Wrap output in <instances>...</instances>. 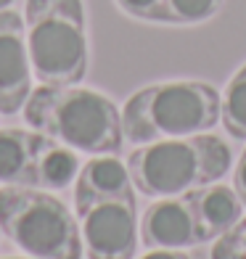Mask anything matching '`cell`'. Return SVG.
<instances>
[{
    "instance_id": "6da1fadb",
    "label": "cell",
    "mask_w": 246,
    "mask_h": 259,
    "mask_svg": "<svg viewBox=\"0 0 246 259\" xmlns=\"http://www.w3.org/2000/svg\"><path fill=\"white\" fill-rule=\"evenodd\" d=\"M27 127L77 154H119L125 146L122 111L103 93L82 85H40L21 109Z\"/></svg>"
},
{
    "instance_id": "7a4b0ae2",
    "label": "cell",
    "mask_w": 246,
    "mask_h": 259,
    "mask_svg": "<svg viewBox=\"0 0 246 259\" xmlns=\"http://www.w3.org/2000/svg\"><path fill=\"white\" fill-rule=\"evenodd\" d=\"M220 98L217 88L201 79H167L140 88L122 106L125 143L146 146L209 133L220 124Z\"/></svg>"
},
{
    "instance_id": "3957f363",
    "label": "cell",
    "mask_w": 246,
    "mask_h": 259,
    "mask_svg": "<svg viewBox=\"0 0 246 259\" xmlns=\"http://www.w3.org/2000/svg\"><path fill=\"white\" fill-rule=\"evenodd\" d=\"M230 164V146L209 133L135 146L127 156L135 191L148 198L180 196L193 188L217 183L228 175Z\"/></svg>"
},
{
    "instance_id": "277c9868",
    "label": "cell",
    "mask_w": 246,
    "mask_h": 259,
    "mask_svg": "<svg viewBox=\"0 0 246 259\" xmlns=\"http://www.w3.org/2000/svg\"><path fill=\"white\" fill-rule=\"evenodd\" d=\"M24 32L40 85H79L85 79L90 45L82 0H27Z\"/></svg>"
},
{
    "instance_id": "5b68a950",
    "label": "cell",
    "mask_w": 246,
    "mask_h": 259,
    "mask_svg": "<svg viewBox=\"0 0 246 259\" xmlns=\"http://www.w3.org/2000/svg\"><path fill=\"white\" fill-rule=\"evenodd\" d=\"M0 233L32 259H82L77 214L53 191L0 185Z\"/></svg>"
},
{
    "instance_id": "8992f818",
    "label": "cell",
    "mask_w": 246,
    "mask_h": 259,
    "mask_svg": "<svg viewBox=\"0 0 246 259\" xmlns=\"http://www.w3.org/2000/svg\"><path fill=\"white\" fill-rule=\"evenodd\" d=\"M85 259H135L138 206L135 196L101 198L74 206Z\"/></svg>"
},
{
    "instance_id": "52a82bcc",
    "label": "cell",
    "mask_w": 246,
    "mask_h": 259,
    "mask_svg": "<svg viewBox=\"0 0 246 259\" xmlns=\"http://www.w3.org/2000/svg\"><path fill=\"white\" fill-rule=\"evenodd\" d=\"M32 58L27 48L24 16L11 8L0 11V114H19L32 88Z\"/></svg>"
},
{
    "instance_id": "ba28073f",
    "label": "cell",
    "mask_w": 246,
    "mask_h": 259,
    "mask_svg": "<svg viewBox=\"0 0 246 259\" xmlns=\"http://www.w3.org/2000/svg\"><path fill=\"white\" fill-rule=\"evenodd\" d=\"M138 235L146 249H193L201 246L196 214L188 196H167L154 198L138 222Z\"/></svg>"
},
{
    "instance_id": "9c48e42d",
    "label": "cell",
    "mask_w": 246,
    "mask_h": 259,
    "mask_svg": "<svg viewBox=\"0 0 246 259\" xmlns=\"http://www.w3.org/2000/svg\"><path fill=\"white\" fill-rule=\"evenodd\" d=\"M185 196H188V201L193 206L201 243L217 241L222 233L230 230L243 217V209H246L238 193L233 191V185H220V180L193 188Z\"/></svg>"
},
{
    "instance_id": "30bf717a",
    "label": "cell",
    "mask_w": 246,
    "mask_h": 259,
    "mask_svg": "<svg viewBox=\"0 0 246 259\" xmlns=\"http://www.w3.org/2000/svg\"><path fill=\"white\" fill-rule=\"evenodd\" d=\"M122 196H135L127 161H119L116 154H101L82 161L79 175L74 180V206Z\"/></svg>"
},
{
    "instance_id": "8fae6325",
    "label": "cell",
    "mask_w": 246,
    "mask_h": 259,
    "mask_svg": "<svg viewBox=\"0 0 246 259\" xmlns=\"http://www.w3.org/2000/svg\"><path fill=\"white\" fill-rule=\"evenodd\" d=\"M43 133L32 127H0V185L37 188V151Z\"/></svg>"
},
{
    "instance_id": "7c38bea8",
    "label": "cell",
    "mask_w": 246,
    "mask_h": 259,
    "mask_svg": "<svg viewBox=\"0 0 246 259\" xmlns=\"http://www.w3.org/2000/svg\"><path fill=\"white\" fill-rule=\"evenodd\" d=\"M79 154L58 140L43 135V143L37 151V188L43 191H64V188L74 185L79 175Z\"/></svg>"
},
{
    "instance_id": "4fadbf2b",
    "label": "cell",
    "mask_w": 246,
    "mask_h": 259,
    "mask_svg": "<svg viewBox=\"0 0 246 259\" xmlns=\"http://www.w3.org/2000/svg\"><path fill=\"white\" fill-rule=\"evenodd\" d=\"M220 122L233 140H246V64L228 79L222 90Z\"/></svg>"
},
{
    "instance_id": "5bb4252c",
    "label": "cell",
    "mask_w": 246,
    "mask_h": 259,
    "mask_svg": "<svg viewBox=\"0 0 246 259\" xmlns=\"http://www.w3.org/2000/svg\"><path fill=\"white\" fill-rule=\"evenodd\" d=\"M222 8V0H164V21L175 27L204 24Z\"/></svg>"
},
{
    "instance_id": "9a60e30c",
    "label": "cell",
    "mask_w": 246,
    "mask_h": 259,
    "mask_svg": "<svg viewBox=\"0 0 246 259\" xmlns=\"http://www.w3.org/2000/svg\"><path fill=\"white\" fill-rule=\"evenodd\" d=\"M209 259H246V217H241L230 230L212 241Z\"/></svg>"
},
{
    "instance_id": "2e32d148",
    "label": "cell",
    "mask_w": 246,
    "mask_h": 259,
    "mask_svg": "<svg viewBox=\"0 0 246 259\" xmlns=\"http://www.w3.org/2000/svg\"><path fill=\"white\" fill-rule=\"evenodd\" d=\"M116 8L138 21L161 24L164 21V0H114Z\"/></svg>"
},
{
    "instance_id": "e0dca14e",
    "label": "cell",
    "mask_w": 246,
    "mask_h": 259,
    "mask_svg": "<svg viewBox=\"0 0 246 259\" xmlns=\"http://www.w3.org/2000/svg\"><path fill=\"white\" fill-rule=\"evenodd\" d=\"M233 191L238 193V198L246 206V148H243V154L236 164V169H233Z\"/></svg>"
},
{
    "instance_id": "ac0fdd59",
    "label": "cell",
    "mask_w": 246,
    "mask_h": 259,
    "mask_svg": "<svg viewBox=\"0 0 246 259\" xmlns=\"http://www.w3.org/2000/svg\"><path fill=\"white\" fill-rule=\"evenodd\" d=\"M138 259H191V256L185 251H180V249H148Z\"/></svg>"
},
{
    "instance_id": "d6986e66",
    "label": "cell",
    "mask_w": 246,
    "mask_h": 259,
    "mask_svg": "<svg viewBox=\"0 0 246 259\" xmlns=\"http://www.w3.org/2000/svg\"><path fill=\"white\" fill-rule=\"evenodd\" d=\"M11 3H14V0H0V11H3V8H8Z\"/></svg>"
},
{
    "instance_id": "ffe728a7",
    "label": "cell",
    "mask_w": 246,
    "mask_h": 259,
    "mask_svg": "<svg viewBox=\"0 0 246 259\" xmlns=\"http://www.w3.org/2000/svg\"><path fill=\"white\" fill-rule=\"evenodd\" d=\"M0 259H32V256H24V254H21V256H0Z\"/></svg>"
},
{
    "instance_id": "44dd1931",
    "label": "cell",
    "mask_w": 246,
    "mask_h": 259,
    "mask_svg": "<svg viewBox=\"0 0 246 259\" xmlns=\"http://www.w3.org/2000/svg\"><path fill=\"white\" fill-rule=\"evenodd\" d=\"M0 235H3V233H0Z\"/></svg>"
}]
</instances>
